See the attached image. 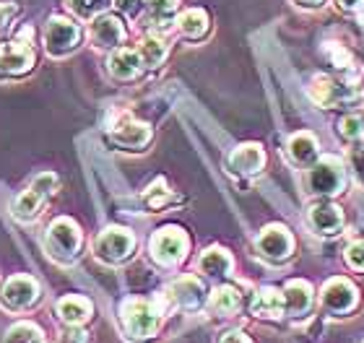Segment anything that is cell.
I'll return each mask as SVG.
<instances>
[{
	"label": "cell",
	"instance_id": "ffe728a7",
	"mask_svg": "<svg viewBox=\"0 0 364 343\" xmlns=\"http://www.w3.org/2000/svg\"><path fill=\"white\" fill-rule=\"evenodd\" d=\"M167 297L180 307H198L200 299H203V286H200V281L188 276V278H180V281H175L169 286Z\"/></svg>",
	"mask_w": 364,
	"mask_h": 343
},
{
	"label": "cell",
	"instance_id": "5b68a950",
	"mask_svg": "<svg viewBox=\"0 0 364 343\" xmlns=\"http://www.w3.org/2000/svg\"><path fill=\"white\" fill-rule=\"evenodd\" d=\"M136 247V236L130 234L128 229L112 227L105 229L102 234L97 236L94 242V255H97L102 263H122Z\"/></svg>",
	"mask_w": 364,
	"mask_h": 343
},
{
	"label": "cell",
	"instance_id": "8fae6325",
	"mask_svg": "<svg viewBox=\"0 0 364 343\" xmlns=\"http://www.w3.org/2000/svg\"><path fill=\"white\" fill-rule=\"evenodd\" d=\"M266 164V153L258 143H242L229 153L227 169L232 175H258Z\"/></svg>",
	"mask_w": 364,
	"mask_h": 343
},
{
	"label": "cell",
	"instance_id": "7c38bea8",
	"mask_svg": "<svg viewBox=\"0 0 364 343\" xmlns=\"http://www.w3.org/2000/svg\"><path fill=\"white\" fill-rule=\"evenodd\" d=\"M258 250L268 260H287L294 250V239L284 227H268L258 236Z\"/></svg>",
	"mask_w": 364,
	"mask_h": 343
},
{
	"label": "cell",
	"instance_id": "5bb4252c",
	"mask_svg": "<svg viewBox=\"0 0 364 343\" xmlns=\"http://www.w3.org/2000/svg\"><path fill=\"white\" fill-rule=\"evenodd\" d=\"M351 94H354V89L349 84H341V81H333V78H326V76H318L310 84V97L320 107L341 104L343 99H349Z\"/></svg>",
	"mask_w": 364,
	"mask_h": 343
},
{
	"label": "cell",
	"instance_id": "8d00e7d4",
	"mask_svg": "<svg viewBox=\"0 0 364 343\" xmlns=\"http://www.w3.org/2000/svg\"><path fill=\"white\" fill-rule=\"evenodd\" d=\"M14 13H16V6H11V3H8V6H0V29L11 21V16Z\"/></svg>",
	"mask_w": 364,
	"mask_h": 343
},
{
	"label": "cell",
	"instance_id": "1f68e13d",
	"mask_svg": "<svg viewBox=\"0 0 364 343\" xmlns=\"http://www.w3.org/2000/svg\"><path fill=\"white\" fill-rule=\"evenodd\" d=\"M346 263H349L354 271H364V239H357L346 250Z\"/></svg>",
	"mask_w": 364,
	"mask_h": 343
},
{
	"label": "cell",
	"instance_id": "f1b7e54d",
	"mask_svg": "<svg viewBox=\"0 0 364 343\" xmlns=\"http://www.w3.org/2000/svg\"><path fill=\"white\" fill-rule=\"evenodd\" d=\"M338 133H341V138H346V141H362L364 138V117H359V114L343 117V120L338 122Z\"/></svg>",
	"mask_w": 364,
	"mask_h": 343
},
{
	"label": "cell",
	"instance_id": "e0dca14e",
	"mask_svg": "<svg viewBox=\"0 0 364 343\" xmlns=\"http://www.w3.org/2000/svg\"><path fill=\"white\" fill-rule=\"evenodd\" d=\"M310 224L318 234H336L343 227V214L333 203H315L310 208Z\"/></svg>",
	"mask_w": 364,
	"mask_h": 343
},
{
	"label": "cell",
	"instance_id": "836d02e7",
	"mask_svg": "<svg viewBox=\"0 0 364 343\" xmlns=\"http://www.w3.org/2000/svg\"><path fill=\"white\" fill-rule=\"evenodd\" d=\"M144 3H146L149 8H151L154 13L167 16V13H172V11H175L180 0H144Z\"/></svg>",
	"mask_w": 364,
	"mask_h": 343
},
{
	"label": "cell",
	"instance_id": "ba28073f",
	"mask_svg": "<svg viewBox=\"0 0 364 343\" xmlns=\"http://www.w3.org/2000/svg\"><path fill=\"white\" fill-rule=\"evenodd\" d=\"M343 185H346L343 167H341V161L333 159V156L320 159L318 164L310 169V190L318 192V195H336Z\"/></svg>",
	"mask_w": 364,
	"mask_h": 343
},
{
	"label": "cell",
	"instance_id": "e575fe53",
	"mask_svg": "<svg viewBox=\"0 0 364 343\" xmlns=\"http://www.w3.org/2000/svg\"><path fill=\"white\" fill-rule=\"evenodd\" d=\"M351 169L357 172V177L364 183V146H362V148H354V151H351Z\"/></svg>",
	"mask_w": 364,
	"mask_h": 343
},
{
	"label": "cell",
	"instance_id": "74e56055",
	"mask_svg": "<svg viewBox=\"0 0 364 343\" xmlns=\"http://www.w3.org/2000/svg\"><path fill=\"white\" fill-rule=\"evenodd\" d=\"M338 6L346 8V11H359L364 6V0H338Z\"/></svg>",
	"mask_w": 364,
	"mask_h": 343
},
{
	"label": "cell",
	"instance_id": "d590c367",
	"mask_svg": "<svg viewBox=\"0 0 364 343\" xmlns=\"http://www.w3.org/2000/svg\"><path fill=\"white\" fill-rule=\"evenodd\" d=\"M221 343H252V341L245 333H240V330H229L227 336L221 338Z\"/></svg>",
	"mask_w": 364,
	"mask_h": 343
},
{
	"label": "cell",
	"instance_id": "8992f818",
	"mask_svg": "<svg viewBox=\"0 0 364 343\" xmlns=\"http://www.w3.org/2000/svg\"><path fill=\"white\" fill-rule=\"evenodd\" d=\"M39 299V286L31 276H14L0 289V305L8 312H23Z\"/></svg>",
	"mask_w": 364,
	"mask_h": 343
},
{
	"label": "cell",
	"instance_id": "d6a6232c",
	"mask_svg": "<svg viewBox=\"0 0 364 343\" xmlns=\"http://www.w3.org/2000/svg\"><path fill=\"white\" fill-rule=\"evenodd\" d=\"M112 3L120 13L130 16V18H136L141 13V8H144V0H112Z\"/></svg>",
	"mask_w": 364,
	"mask_h": 343
},
{
	"label": "cell",
	"instance_id": "7a4b0ae2",
	"mask_svg": "<svg viewBox=\"0 0 364 343\" xmlns=\"http://www.w3.org/2000/svg\"><path fill=\"white\" fill-rule=\"evenodd\" d=\"M122 328L133 338H149L159 328V310L146 299H128L120 310Z\"/></svg>",
	"mask_w": 364,
	"mask_h": 343
},
{
	"label": "cell",
	"instance_id": "277c9868",
	"mask_svg": "<svg viewBox=\"0 0 364 343\" xmlns=\"http://www.w3.org/2000/svg\"><path fill=\"white\" fill-rule=\"evenodd\" d=\"M149 250L159 266H177L188 252V234L177 227H164L151 236Z\"/></svg>",
	"mask_w": 364,
	"mask_h": 343
},
{
	"label": "cell",
	"instance_id": "83f0119b",
	"mask_svg": "<svg viewBox=\"0 0 364 343\" xmlns=\"http://www.w3.org/2000/svg\"><path fill=\"white\" fill-rule=\"evenodd\" d=\"M112 0H68V8L78 18H97L109 8Z\"/></svg>",
	"mask_w": 364,
	"mask_h": 343
},
{
	"label": "cell",
	"instance_id": "d6986e66",
	"mask_svg": "<svg viewBox=\"0 0 364 343\" xmlns=\"http://www.w3.org/2000/svg\"><path fill=\"white\" fill-rule=\"evenodd\" d=\"M281 312H287V305H284V291L279 289H260L252 299V315L258 317H279Z\"/></svg>",
	"mask_w": 364,
	"mask_h": 343
},
{
	"label": "cell",
	"instance_id": "3957f363",
	"mask_svg": "<svg viewBox=\"0 0 364 343\" xmlns=\"http://www.w3.org/2000/svg\"><path fill=\"white\" fill-rule=\"evenodd\" d=\"M47 252L53 255L55 260H60V263H68L78 255L81 250V229L76 224L70 222V219H55L47 229Z\"/></svg>",
	"mask_w": 364,
	"mask_h": 343
},
{
	"label": "cell",
	"instance_id": "9a60e30c",
	"mask_svg": "<svg viewBox=\"0 0 364 343\" xmlns=\"http://www.w3.org/2000/svg\"><path fill=\"white\" fill-rule=\"evenodd\" d=\"M109 73L120 81H128V78H136L144 68V60H141V53L138 50H130V47H117L112 55H109Z\"/></svg>",
	"mask_w": 364,
	"mask_h": 343
},
{
	"label": "cell",
	"instance_id": "6da1fadb",
	"mask_svg": "<svg viewBox=\"0 0 364 343\" xmlns=\"http://www.w3.org/2000/svg\"><path fill=\"white\" fill-rule=\"evenodd\" d=\"M55 187H58V177L55 175H50V172L37 175L34 183L29 185V190H23L21 195L14 200V206H11L14 216L18 222H34L39 216V211H42V203L53 195Z\"/></svg>",
	"mask_w": 364,
	"mask_h": 343
},
{
	"label": "cell",
	"instance_id": "44dd1931",
	"mask_svg": "<svg viewBox=\"0 0 364 343\" xmlns=\"http://www.w3.org/2000/svg\"><path fill=\"white\" fill-rule=\"evenodd\" d=\"M58 315L68 325H81L91 317V302L84 297H65L58 302Z\"/></svg>",
	"mask_w": 364,
	"mask_h": 343
},
{
	"label": "cell",
	"instance_id": "2e32d148",
	"mask_svg": "<svg viewBox=\"0 0 364 343\" xmlns=\"http://www.w3.org/2000/svg\"><path fill=\"white\" fill-rule=\"evenodd\" d=\"M112 141L122 148H144L149 141H151V130L144 122L136 120H122L120 125H114L112 130Z\"/></svg>",
	"mask_w": 364,
	"mask_h": 343
},
{
	"label": "cell",
	"instance_id": "cb8c5ba5",
	"mask_svg": "<svg viewBox=\"0 0 364 343\" xmlns=\"http://www.w3.org/2000/svg\"><path fill=\"white\" fill-rule=\"evenodd\" d=\"M289 153H291V159L296 164H310L315 156H318V141L312 133H296L291 141H289Z\"/></svg>",
	"mask_w": 364,
	"mask_h": 343
},
{
	"label": "cell",
	"instance_id": "f35d334b",
	"mask_svg": "<svg viewBox=\"0 0 364 343\" xmlns=\"http://www.w3.org/2000/svg\"><path fill=\"white\" fill-rule=\"evenodd\" d=\"M299 3H302L304 8H318L320 3H323V0H299Z\"/></svg>",
	"mask_w": 364,
	"mask_h": 343
},
{
	"label": "cell",
	"instance_id": "f546056e",
	"mask_svg": "<svg viewBox=\"0 0 364 343\" xmlns=\"http://www.w3.org/2000/svg\"><path fill=\"white\" fill-rule=\"evenodd\" d=\"M172 200V190H167V185H164V180H156V183L146 190V203H149V208H164Z\"/></svg>",
	"mask_w": 364,
	"mask_h": 343
},
{
	"label": "cell",
	"instance_id": "52a82bcc",
	"mask_svg": "<svg viewBox=\"0 0 364 343\" xmlns=\"http://www.w3.org/2000/svg\"><path fill=\"white\" fill-rule=\"evenodd\" d=\"M81 39V29L68 18H50L45 29V50L53 58H65L73 53Z\"/></svg>",
	"mask_w": 364,
	"mask_h": 343
},
{
	"label": "cell",
	"instance_id": "4dcf8cb0",
	"mask_svg": "<svg viewBox=\"0 0 364 343\" xmlns=\"http://www.w3.org/2000/svg\"><path fill=\"white\" fill-rule=\"evenodd\" d=\"M326 55L331 58L336 68H346V70H354V58L351 53L346 50L343 45H336V42H328L326 45Z\"/></svg>",
	"mask_w": 364,
	"mask_h": 343
},
{
	"label": "cell",
	"instance_id": "ac0fdd59",
	"mask_svg": "<svg viewBox=\"0 0 364 343\" xmlns=\"http://www.w3.org/2000/svg\"><path fill=\"white\" fill-rule=\"evenodd\" d=\"M284 305H287V312L294 317L304 315L312 305V286L307 281H289L284 286Z\"/></svg>",
	"mask_w": 364,
	"mask_h": 343
},
{
	"label": "cell",
	"instance_id": "603a6c76",
	"mask_svg": "<svg viewBox=\"0 0 364 343\" xmlns=\"http://www.w3.org/2000/svg\"><path fill=\"white\" fill-rule=\"evenodd\" d=\"M177 29H180L182 37L200 39L205 31H208V16H205L200 8H190V11L180 13V18H177Z\"/></svg>",
	"mask_w": 364,
	"mask_h": 343
},
{
	"label": "cell",
	"instance_id": "4316f807",
	"mask_svg": "<svg viewBox=\"0 0 364 343\" xmlns=\"http://www.w3.org/2000/svg\"><path fill=\"white\" fill-rule=\"evenodd\" d=\"M3 343H45V338H42V330H39L37 325H31V322H18V325L6 330Z\"/></svg>",
	"mask_w": 364,
	"mask_h": 343
},
{
	"label": "cell",
	"instance_id": "7402d4cb",
	"mask_svg": "<svg viewBox=\"0 0 364 343\" xmlns=\"http://www.w3.org/2000/svg\"><path fill=\"white\" fill-rule=\"evenodd\" d=\"M198 268H200V273L211 276V278H219V276H227L229 271H232V258H229L227 250L211 247V250L203 252V258H200Z\"/></svg>",
	"mask_w": 364,
	"mask_h": 343
},
{
	"label": "cell",
	"instance_id": "30bf717a",
	"mask_svg": "<svg viewBox=\"0 0 364 343\" xmlns=\"http://www.w3.org/2000/svg\"><path fill=\"white\" fill-rule=\"evenodd\" d=\"M89 39L94 47H102V50H117L125 39V26L117 16L102 13L97 18H91L89 26Z\"/></svg>",
	"mask_w": 364,
	"mask_h": 343
},
{
	"label": "cell",
	"instance_id": "4fadbf2b",
	"mask_svg": "<svg viewBox=\"0 0 364 343\" xmlns=\"http://www.w3.org/2000/svg\"><path fill=\"white\" fill-rule=\"evenodd\" d=\"M323 305L331 312H351L354 305H357V289L351 286L346 278H333V281L326 283L323 289Z\"/></svg>",
	"mask_w": 364,
	"mask_h": 343
},
{
	"label": "cell",
	"instance_id": "d4e9b609",
	"mask_svg": "<svg viewBox=\"0 0 364 343\" xmlns=\"http://www.w3.org/2000/svg\"><path fill=\"white\" fill-rule=\"evenodd\" d=\"M242 305V297H240V291L235 286H221L211 294V310L216 315H235Z\"/></svg>",
	"mask_w": 364,
	"mask_h": 343
},
{
	"label": "cell",
	"instance_id": "484cf974",
	"mask_svg": "<svg viewBox=\"0 0 364 343\" xmlns=\"http://www.w3.org/2000/svg\"><path fill=\"white\" fill-rule=\"evenodd\" d=\"M138 53H141L144 68H156V65H161V60L167 58V45H164V39L151 34V37H146L144 42L138 45Z\"/></svg>",
	"mask_w": 364,
	"mask_h": 343
},
{
	"label": "cell",
	"instance_id": "9c48e42d",
	"mask_svg": "<svg viewBox=\"0 0 364 343\" xmlns=\"http://www.w3.org/2000/svg\"><path fill=\"white\" fill-rule=\"evenodd\" d=\"M34 68V53L29 42H3L0 45V76L18 78Z\"/></svg>",
	"mask_w": 364,
	"mask_h": 343
}]
</instances>
